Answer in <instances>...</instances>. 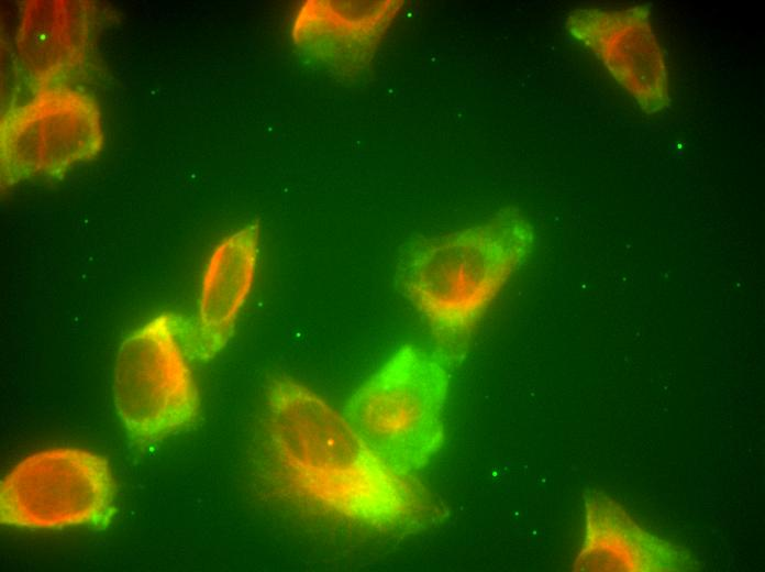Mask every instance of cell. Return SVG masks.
<instances>
[{"label":"cell","mask_w":765,"mask_h":572,"mask_svg":"<svg viewBox=\"0 0 765 572\" xmlns=\"http://www.w3.org/2000/svg\"><path fill=\"white\" fill-rule=\"evenodd\" d=\"M92 6L77 0H30L22 7L16 52L37 90L74 75L87 58Z\"/></svg>","instance_id":"obj_10"},{"label":"cell","mask_w":765,"mask_h":572,"mask_svg":"<svg viewBox=\"0 0 765 572\" xmlns=\"http://www.w3.org/2000/svg\"><path fill=\"white\" fill-rule=\"evenodd\" d=\"M103 143L99 107L91 96L65 86L41 88L1 116V189L38 176H60L97 157Z\"/></svg>","instance_id":"obj_6"},{"label":"cell","mask_w":765,"mask_h":572,"mask_svg":"<svg viewBox=\"0 0 765 572\" xmlns=\"http://www.w3.org/2000/svg\"><path fill=\"white\" fill-rule=\"evenodd\" d=\"M565 28L643 112L667 109V62L647 4L578 8L568 14Z\"/></svg>","instance_id":"obj_7"},{"label":"cell","mask_w":765,"mask_h":572,"mask_svg":"<svg viewBox=\"0 0 765 572\" xmlns=\"http://www.w3.org/2000/svg\"><path fill=\"white\" fill-rule=\"evenodd\" d=\"M253 220L225 237L212 251L201 282L197 318L182 328L181 340L190 358L208 361L228 343L255 277L260 238Z\"/></svg>","instance_id":"obj_9"},{"label":"cell","mask_w":765,"mask_h":572,"mask_svg":"<svg viewBox=\"0 0 765 572\" xmlns=\"http://www.w3.org/2000/svg\"><path fill=\"white\" fill-rule=\"evenodd\" d=\"M182 321L164 312L121 342L113 367L114 406L125 435L147 446L190 427L199 393L181 340Z\"/></svg>","instance_id":"obj_4"},{"label":"cell","mask_w":765,"mask_h":572,"mask_svg":"<svg viewBox=\"0 0 765 572\" xmlns=\"http://www.w3.org/2000/svg\"><path fill=\"white\" fill-rule=\"evenodd\" d=\"M257 464L279 496L374 530L414 529L432 515L414 475L391 466L343 413L290 377L266 388Z\"/></svg>","instance_id":"obj_1"},{"label":"cell","mask_w":765,"mask_h":572,"mask_svg":"<svg viewBox=\"0 0 765 572\" xmlns=\"http://www.w3.org/2000/svg\"><path fill=\"white\" fill-rule=\"evenodd\" d=\"M535 232L519 209L445 235L415 239L400 252L396 285L429 324L448 364L464 355L472 332L532 253Z\"/></svg>","instance_id":"obj_2"},{"label":"cell","mask_w":765,"mask_h":572,"mask_svg":"<svg viewBox=\"0 0 765 572\" xmlns=\"http://www.w3.org/2000/svg\"><path fill=\"white\" fill-rule=\"evenodd\" d=\"M403 6L402 0H307L295 15L291 38L329 72L351 78L368 68Z\"/></svg>","instance_id":"obj_8"},{"label":"cell","mask_w":765,"mask_h":572,"mask_svg":"<svg viewBox=\"0 0 765 572\" xmlns=\"http://www.w3.org/2000/svg\"><path fill=\"white\" fill-rule=\"evenodd\" d=\"M108 460L90 450L54 447L19 461L0 483V522L27 529L103 527L115 513Z\"/></svg>","instance_id":"obj_5"},{"label":"cell","mask_w":765,"mask_h":572,"mask_svg":"<svg viewBox=\"0 0 765 572\" xmlns=\"http://www.w3.org/2000/svg\"><path fill=\"white\" fill-rule=\"evenodd\" d=\"M450 377L435 350L404 344L354 391L343 414L384 460L414 475L443 444Z\"/></svg>","instance_id":"obj_3"}]
</instances>
